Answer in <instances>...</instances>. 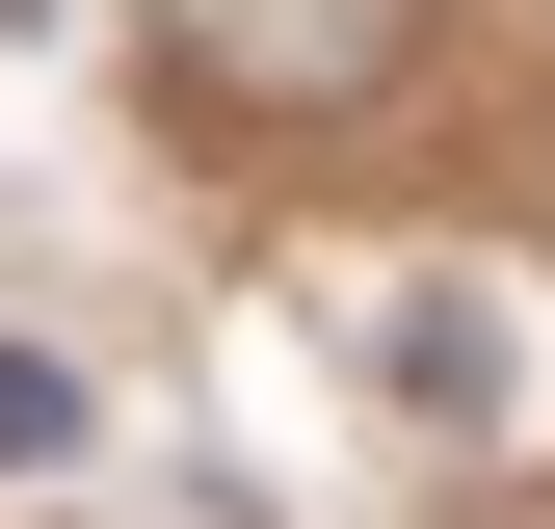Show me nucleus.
I'll list each match as a JSON object with an SVG mask.
<instances>
[{"instance_id":"f257e3e1","label":"nucleus","mask_w":555,"mask_h":529,"mask_svg":"<svg viewBox=\"0 0 555 529\" xmlns=\"http://www.w3.org/2000/svg\"><path fill=\"white\" fill-rule=\"evenodd\" d=\"M159 27H185V80H238V106H371L424 0H159Z\"/></svg>"},{"instance_id":"f03ea898","label":"nucleus","mask_w":555,"mask_h":529,"mask_svg":"<svg viewBox=\"0 0 555 529\" xmlns=\"http://www.w3.org/2000/svg\"><path fill=\"white\" fill-rule=\"evenodd\" d=\"M27 450H80V371H53V345H0V477H27Z\"/></svg>"}]
</instances>
